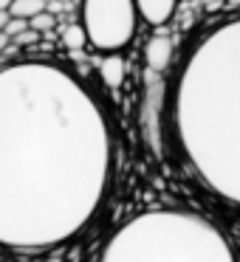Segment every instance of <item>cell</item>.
Instances as JSON below:
<instances>
[{
  "instance_id": "52a82bcc",
  "label": "cell",
  "mask_w": 240,
  "mask_h": 262,
  "mask_svg": "<svg viewBox=\"0 0 240 262\" xmlns=\"http://www.w3.org/2000/svg\"><path fill=\"white\" fill-rule=\"evenodd\" d=\"M59 42H63L68 51H82V48L88 46V34H85V29H82V23L65 26L63 34H59Z\"/></svg>"
},
{
  "instance_id": "9c48e42d",
  "label": "cell",
  "mask_w": 240,
  "mask_h": 262,
  "mask_svg": "<svg viewBox=\"0 0 240 262\" xmlns=\"http://www.w3.org/2000/svg\"><path fill=\"white\" fill-rule=\"evenodd\" d=\"M29 29L40 31V34H48L51 29H57V14H51L48 9L40 14H34V17H29Z\"/></svg>"
},
{
  "instance_id": "277c9868",
  "label": "cell",
  "mask_w": 240,
  "mask_h": 262,
  "mask_svg": "<svg viewBox=\"0 0 240 262\" xmlns=\"http://www.w3.org/2000/svg\"><path fill=\"white\" fill-rule=\"evenodd\" d=\"M82 29L88 46L99 54H119L136 37V0H82Z\"/></svg>"
},
{
  "instance_id": "5b68a950",
  "label": "cell",
  "mask_w": 240,
  "mask_h": 262,
  "mask_svg": "<svg viewBox=\"0 0 240 262\" xmlns=\"http://www.w3.org/2000/svg\"><path fill=\"white\" fill-rule=\"evenodd\" d=\"M178 0H136V12L144 23L150 26H164L175 14Z\"/></svg>"
},
{
  "instance_id": "3957f363",
  "label": "cell",
  "mask_w": 240,
  "mask_h": 262,
  "mask_svg": "<svg viewBox=\"0 0 240 262\" xmlns=\"http://www.w3.org/2000/svg\"><path fill=\"white\" fill-rule=\"evenodd\" d=\"M93 262H240L237 245L209 214L153 206L122 220Z\"/></svg>"
},
{
  "instance_id": "30bf717a",
  "label": "cell",
  "mask_w": 240,
  "mask_h": 262,
  "mask_svg": "<svg viewBox=\"0 0 240 262\" xmlns=\"http://www.w3.org/2000/svg\"><path fill=\"white\" fill-rule=\"evenodd\" d=\"M102 74H105V82H108V85H119L122 82V62L119 59H105Z\"/></svg>"
},
{
  "instance_id": "7c38bea8",
  "label": "cell",
  "mask_w": 240,
  "mask_h": 262,
  "mask_svg": "<svg viewBox=\"0 0 240 262\" xmlns=\"http://www.w3.org/2000/svg\"><path fill=\"white\" fill-rule=\"evenodd\" d=\"M40 37H43L40 31H34V29H26L23 34H17V37L12 40V46H20V48H26V46H34V42L40 40Z\"/></svg>"
},
{
  "instance_id": "8fae6325",
  "label": "cell",
  "mask_w": 240,
  "mask_h": 262,
  "mask_svg": "<svg viewBox=\"0 0 240 262\" xmlns=\"http://www.w3.org/2000/svg\"><path fill=\"white\" fill-rule=\"evenodd\" d=\"M26 29H29V20H26V17H9V23H6V29H3V31H6L9 40H14V37L23 34Z\"/></svg>"
},
{
  "instance_id": "8992f818",
  "label": "cell",
  "mask_w": 240,
  "mask_h": 262,
  "mask_svg": "<svg viewBox=\"0 0 240 262\" xmlns=\"http://www.w3.org/2000/svg\"><path fill=\"white\" fill-rule=\"evenodd\" d=\"M172 57H175V46H172L170 37H153L147 42V48H144V59L155 71H164L172 62Z\"/></svg>"
},
{
  "instance_id": "6da1fadb",
  "label": "cell",
  "mask_w": 240,
  "mask_h": 262,
  "mask_svg": "<svg viewBox=\"0 0 240 262\" xmlns=\"http://www.w3.org/2000/svg\"><path fill=\"white\" fill-rule=\"evenodd\" d=\"M113 175L110 116L79 76L54 59L0 68V248L71 245L105 211Z\"/></svg>"
},
{
  "instance_id": "ba28073f",
  "label": "cell",
  "mask_w": 240,
  "mask_h": 262,
  "mask_svg": "<svg viewBox=\"0 0 240 262\" xmlns=\"http://www.w3.org/2000/svg\"><path fill=\"white\" fill-rule=\"evenodd\" d=\"M46 12V0H12L9 3V14L12 17H34V14Z\"/></svg>"
},
{
  "instance_id": "5bb4252c",
  "label": "cell",
  "mask_w": 240,
  "mask_h": 262,
  "mask_svg": "<svg viewBox=\"0 0 240 262\" xmlns=\"http://www.w3.org/2000/svg\"><path fill=\"white\" fill-rule=\"evenodd\" d=\"M9 17H12V14H9V9H3V12H0V31L6 29V23H9Z\"/></svg>"
},
{
  "instance_id": "9a60e30c",
  "label": "cell",
  "mask_w": 240,
  "mask_h": 262,
  "mask_svg": "<svg viewBox=\"0 0 240 262\" xmlns=\"http://www.w3.org/2000/svg\"><path fill=\"white\" fill-rule=\"evenodd\" d=\"M9 3H12V0H0V12H3V9H9Z\"/></svg>"
},
{
  "instance_id": "7a4b0ae2",
  "label": "cell",
  "mask_w": 240,
  "mask_h": 262,
  "mask_svg": "<svg viewBox=\"0 0 240 262\" xmlns=\"http://www.w3.org/2000/svg\"><path fill=\"white\" fill-rule=\"evenodd\" d=\"M170 136L187 175L240 209V20L189 42L170 88Z\"/></svg>"
},
{
  "instance_id": "4fadbf2b",
  "label": "cell",
  "mask_w": 240,
  "mask_h": 262,
  "mask_svg": "<svg viewBox=\"0 0 240 262\" xmlns=\"http://www.w3.org/2000/svg\"><path fill=\"white\" fill-rule=\"evenodd\" d=\"M9 46H12V40H9V37H6V31H0V54L6 51Z\"/></svg>"
}]
</instances>
